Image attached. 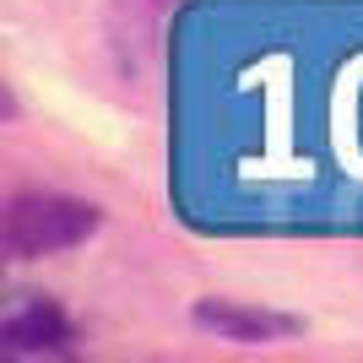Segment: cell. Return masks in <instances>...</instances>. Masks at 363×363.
<instances>
[{"label": "cell", "mask_w": 363, "mask_h": 363, "mask_svg": "<svg viewBox=\"0 0 363 363\" xmlns=\"http://www.w3.org/2000/svg\"><path fill=\"white\" fill-rule=\"evenodd\" d=\"M98 223H104V212L92 201L28 190V196H11L0 233H6V250L16 260H38V255H65L76 244H87L98 233Z\"/></svg>", "instance_id": "1"}, {"label": "cell", "mask_w": 363, "mask_h": 363, "mask_svg": "<svg viewBox=\"0 0 363 363\" xmlns=\"http://www.w3.org/2000/svg\"><path fill=\"white\" fill-rule=\"evenodd\" d=\"M71 320L55 298H38V293H16L0 315V347L6 352H60L71 347Z\"/></svg>", "instance_id": "2"}, {"label": "cell", "mask_w": 363, "mask_h": 363, "mask_svg": "<svg viewBox=\"0 0 363 363\" xmlns=\"http://www.w3.org/2000/svg\"><path fill=\"white\" fill-rule=\"evenodd\" d=\"M201 331L223 336V342H239V347H266V342H282V336L298 331L293 315H277V309H250V303H228V298H201L190 309Z\"/></svg>", "instance_id": "3"}]
</instances>
